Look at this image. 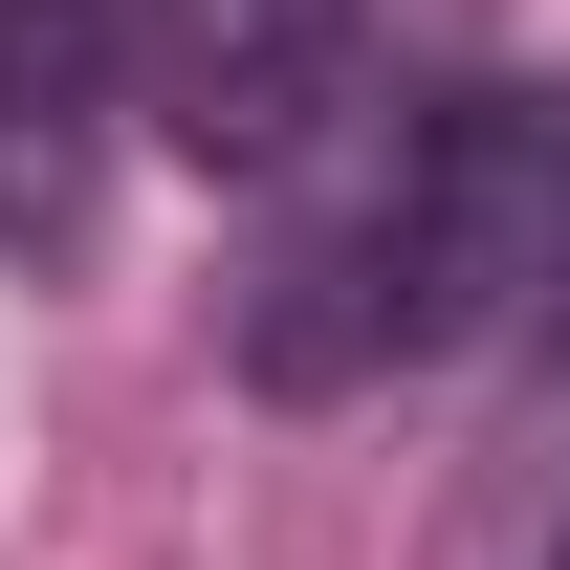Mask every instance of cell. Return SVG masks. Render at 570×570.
I'll list each match as a JSON object with an SVG mask.
<instances>
[{"mask_svg": "<svg viewBox=\"0 0 570 570\" xmlns=\"http://www.w3.org/2000/svg\"><path fill=\"white\" fill-rule=\"evenodd\" d=\"M527 307H570V88L549 67H461L264 242L242 373L264 395H373V373L504 352Z\"/></svg>", "mask_w": 570, "mask_h": 570, "instance_id": "6da1fadb", "label": "cell"}, {"mask_svg": "<svg viewBox=\"0 0 570 570\" xmlns=\"http://www.w3.org/2000/svg\"><path fill=\"white\" fill-rule=\"evenodd\" d=\"M352 67H373V0H132V110L198 176H285L352 110Z\"/></svg>", "mask_w": 570, "mask_h": 570, "instance_id": "7a4b0ae2", "label": "cell"}, {"mask_svg": "<svg viewBox=\"0 0 570 570\" xmlns=\"http://www.w3.org/2000/svg\"><path fill=\"white\" fill-rule=\"evenodd\" d=\"M132 88V0H0V219H88V110Z\"/></svg>", "mask_w": 570, "mask_h": 570, "instance_id": "3957f363", "label": "cell"}, {"mask_svg": "<svg viewBox=\"0 0 570 570\" xmlns=\"http://www.w3.org/2000/svg\"><path fill=\"white\" fill-rule=\"evenodd\" d=\"M549 570H570V527H549Z\"/></svg>", "mask_w": 570, "mask_h": 570, "instance_id": "277c9868", "label": "cell"}]
</instances>
